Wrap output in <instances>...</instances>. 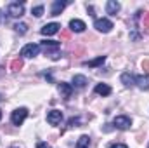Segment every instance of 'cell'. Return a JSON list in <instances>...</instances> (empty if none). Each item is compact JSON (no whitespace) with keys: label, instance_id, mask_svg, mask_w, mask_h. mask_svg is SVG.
Returning <instances> with one entry per match:
<instances>
[{"label":"cell","instance_id":"2e32d148","mask_svg":"<svg viewBox=\"0 0 149 148\" xmlns=\"http://www.w3.org/2000/svg\"><path fill=\"white\" fill-rule=\"evenodd\" d=\"M95 92L101 94V96H109L111 94V87L108 84H97L95 85Z\"/></svg>","mask_w":149,"mask_h":148},{"label":"cell","instance_id":"3957f363","mask_svg":"<svg viewBox=\"0 0 149 148\" xmlns=\"http://www.w3.org/2000/svg\"><path fill=\"white\" fill-rule=\"evenodd\" d=\"M7 12L10 18H21L24 14V4L23 2H12V4H9Z\"/></svg>","mask_w":149,"mask_h":148},{"label":"cell","instance_id":"30bf717a","mask_svg":"<svg viewBox=\"0 0 149 148\" xmlns=\"http://www.w3.org/2000/svg\"><path fill=\"white\" fill-rule=\"evenodd\" d=\"M57 89H59V92H61V96H63L64 99H70V98H71V94H73V85H71V84L61 82V84L57 85Z\"/></svg>","mask_w":149,"mask_h":148},{"label":"cell","instance_id":"484cf974","mask_svg":"<svg viewBox=\"0 0 149 148\" xmlns=\"http://www.w3.org/2000/svg\"><path fill=\"white\" fill-rule=\"evenodd\" d=\"M109 148H128L127 145H123V143H116V145H111Z\"/></svg>","mask_w":149,"mask_h":148},{"label":"cell","instance_id":"f1b7e54d","mask_svg":"<svg viewBox=\"0 0 149 148\" xmlns=\"http://www.w3.org/2000/svg\"><path fill=\"white\" fill-rule=\"evenodd\" d=\"M0 118H2V110H0Z\"/></svg>","mask_w":149,"mask_h":148},{"label":"cell","instance_id":"d4e9b609","mask_svg":"<svg viewBox=\"0 0 149 148\" xmlns=\"http://www.w3.org/2000/svg\"><path fill=\"white\" fill-rule=\"evenodd\" d=\"M37 148H52V147H49V145H47V143H43V141H38Z\"/></svg>","mask_w":149,"mask_h":148},{"label":"cell","instance_id":"7a4b0ae2","mask_svg":"<svg viewBox=\"0 0 149 148\" xmlns=\"http://www.w3.org/2000/svg\"><path fill=\"white\" fill-rule=\"evenodd\" d=\"M26 117H28V108L21 106V108H16V110L12 111L10 120H12V124H14V125H21V124L24 122V118H26Z\"/></svg>","mask_w":149,"mask_h":148},{"label":"cell","instance_id":"9a60e30c","mask_svg":"<svg viewBox=\"0 0 149 148\" xmlns=\"http://www.w3.org/2000/svg\"><path fill=\"white\" fill-rule=\"evenodd\" d=\"M120 80H121V84L125 85V87H132V85H135V77L130 73H123L120 77Z\"/></svg>","mask_w":149,"mask_h":148},{"label":"cell","instance_id":"ac0fdd59","mask_svg":"<svg viewBox=\"0 0 149 148\" xmlns=\"http://www.w3.org/2000/svg\"><path fill=\"white\" fill-rule=\"evenodd\" d=\"M106 61V56H99V58H95V59H92V61H87V63H83L85 66H90V68H95V66H99V65H102Z\"/></svg>","mask_w":149,"mask_h":148},{"label":"cell","instance_id":"83f0119b","mask_svg":"<svg viewBox=\"0 0 149 148\" xmlns=\"http://www.w3.org/2000/svg\"><path fill=\"white\" fill-rule=\"evenodd\" d=\"M144 25H149V12L146 14V18H144Z\"/></svg>","mask_w":149,"mask_h":148},{"label":"cell","instance_id":"f546056e","mask_svg":"<svg viewBox=\"0 0 149 148\" xmlns=\"http://www.w3.org/2000/svg\"><path fill=\"white\" fill-rule=\"evenodd\" d=\"M0 101H2V94H0Z\"/></svg>","mask_w":149,"mask_h":148},{"label":"cell","instance_id":"277c9868","mask_svg":"<svg viewBox=\"0 0 149 148\" xmlns=\"http://www.w3.org/2000/svg\"><path fill=\"white\" fill-rule=\"evenodd\" d=\"M94 28L97 32H102V33H109L113 30V23L108 18H102V19H95L94 21Z\"/></svg>","mask_w":149,"mask_h":148},{"label":"cell","instance_id":"8fae6325","mask_svg":"<svg viewBox=\"0 0 149 148\" xmlns=\"http://www.w3.org/2000/svg\"><path fill=\"white\" fill-rule=\"evenodd\" d=\"M85 28H87V26H85V23H83L81 19H71V21H70V30H71V32L81 33Z\"/></svg>","mask_w":149,"mask_h":148},{"label":"cell","instance_id":"cb8c5ba5","mask_svg":"<svg viewBox=\"0 0 149 148\" xmlns=\"http://www.w3.org/2000/svg\"><path fill=\"white\" fill-rule=\"evenodd\" d=\"M61 38L68 40V38H70V32H68V30H63V32H61Z\"/></svg>","mask_w":149,"mask_h":148},{"label":"cell","instance_id":"e0dca14e","mask_svg":"<svg viewBox=\"0 0 149 148\" xmlns=\"http://www.w3.org/2000/svg\"><path fill=\"white\" fill-rule=\"evenodd\" d=\"M74 148H90V138H88L87 134L80 136V138H78V143H76Z\"/></svg>","mask_w":149,"mask_h":148},{"label":"cell","instance_id":"4316f807","mask_svg":"<svg viewBox=\"0 0 149 148\" xmlns=\"http://www.w3.org/2000/svg\"><path fill=\"white\" fill-rule=\"evenodd\" d=\"M5 21H7V18H5V16H3V12L0 11V25H3Z\"/></svg>","mask_w":149,"mask_h":148},{"label":"cell","instance_id":"ba28073f","mask_svg":"<svg viewBox=\"0 0 149 148\" xmlns=\"http://www.w3.org/2000/svg\"><path fill=\"white\" fill-rule=\"evenodd\" d=\"M68 5V2L66 0H56V2H52V9H50V16H59L63 11H64V7Z\"/></svg>","mask_w":149,"mask_h":148},{"label":"cell","instance_id":"1f68e13d","mask_svg":"<svg viewBox=\"0 0 149 148\" xmlns=\"http://www.w3.org/2000/svg\"><path fill=\"white\" fill-rule=\"evenodd\" d=\"M148 148H149V147H148Z\"/></svg>","mask_w":149,"mask_h":148},{"label":"cell","instance_id":"5bb4252c","mask_svg":"<svg viewBox=\"0 0 149 148\" xmlns=\"http://www.w3.org/2000/svg\"><path fill=\"white\" fill-rule=\"evenodd\" d=\"M120 2H116V0H109L108 4H106V12L108 14H111V16H116V12L120 11Z\"/></svg>","mask_w":149,"mask_h":148},{"label":"cell","instance_id":"4dcf8cb0","mask_svg":"<svg viewBox=\"0 0 149 148\" xmlns=\"http://www.w3.org/2000/svg\"><path fill=\"white\" fill-rule=\"evenodd\" d=\"M14 148H16V147H14Z\"/></svg>","mask_w":149,"mask_h":148},{"label":"cell","instance_id":"603a6c76","mask_svg":"<svg viewBox=\"0 0 149 148\" xmlns=\"http://www.w3.org/2000/svg\"><path fill=\"white\" fill-rule=\"evenodd\" d=\"M142 70H146L149 73V59H144V61H142Z\"/></svg>","mask_w":149,"mask_h":148},{"label":"cell","instance_id":"9c48e42d","mask_svg":"<svg viewBox=\"0 0 149 148\" xmlns=\"http://www.w3.org/2000/svg\"><path fill=\"white\" fill-rule=\"evenodd\" d=\"M59 28H61V25H59V23H49V25H45V26L40 30V33H42V35H45V37H49V35L57 33V32H59Z\"/></svg>","mask_w":149,"mask_h":148},{"label":"cell","instance_id":"4fadbf2b","mask_svg":"<svg viewBox=\"0 0 149 148\" xmlns=\"http://www.w3.org/2000/svg\"><path fill=\"white\" fill-rule=\"evenodd\" d=\"M88 84V80H87V77H83V75H74L73 77V87H76V89H83L85 85Z\"/></svg>","mask_w":149,"mask_h":148},{"label":"cell","instance_id":"7c38bea8","mask_svg":"<svg viewBox=\"0 0 149 148\" xmlns=\"http://www.w3.org/2000/svg\"><path fill=\"white\" fill-rule=\"evenodd\" d=\"M135 84L142 91H149V75H139V77H135Z\"/></svg>","mask_w":149,"mask_h":148},{"label":"cell","instance_id":"d6986e66","mask_svg":"<svg viewBox=\"0 0 149 148\" xmlns=\"http://www.w3.org/2000/svg\"><path fill=\"white\" fill-rule=\"evenodd\" d=\"M14 30H16L19 35H24V33L28 32V26H26L24 23H17V25H14Z\"/></svg>","mask_w":149,"mask_h":148},{"label":"cell","instance_id":"6da1fadb","mask_svg":"<svg viewBox=\"0 0 149 148\" xmlns=\"http://www.w3.org/2000/svg\"><path fill=\"white\" fill-rule=\"evenodd\" d=\"M47 54H50V58L52 59H57L59 58V42H54V40H43L42 42V45H40Z\"/></svg>","mask_w":149,"mask_h":148},{"label":"cell","instance_id":"5b68a950","mask_svg":"<svg viewBox=\"0 0 149 148\" xmlns=\"http://www.w3.org/2000/svg\"><path fill=\"white\" fill-rule=\"evenodd\" d=\"M113 125H114L116 129L125 131V129H128V127L132 125V118H130V117H127V115H118V117L113 120Z\"/></svg>","mask_w":149,"mask_h":148},{"label":"cell","instance_id":"8992f818","mask_svg":"<svg viewBox=\"0 0 149 148\" xmlns=\"http://www.w3.org/2000/svg\"><path fill=\"white\" fill-rule=\"evenodd\" d=\"M38 52H40V45H37V44H28L21 49V56H24V58H33Z\"/></svg>","mask_w":149,"mask_h":148},{"label":"cell","instance_id":"52a82bcc","mask_svg":"<svg viewBox=\"0 0 149 148\" xmlns=\"http://www.w3.org/2000/svg\"><path fill=\"white\" fill-rule=\"evenodd\" d=\"M61 120H63V111H59V110L49 111V115H47V122H49L50 125H57V124H61Z\"/></svg>","mask_w":149,"mask_h":148},{"label":"cell","instance_id":"ffe728a7","mask_svg":"<svg viewBox=\"0 0 149 148\" xmlns=\"http://www.w3.org/2000/svg\"><path fill=\"white\" fill-rule=\"evenodd\" d=\"M23 68V59H14L12 63H10V70L12 72H19Z\"/></svg>","mask_w":149,"mask_h":148},{"label":"cell","instance_id":"7402d4cb","mask_svg":"<svg viewBox=\"0 0 149 148\" xmlns=\"http://www.w3.org/2000/svg\"><path fill=\"white\" fill-rule=\"evenodd\" d=\"M80 125V118L76 117V118H70V122H68V127H78Z\"/></svg>","mask_w":149,"mask_h":148},{"label":"cell","instance_id":"44dd1931","mask_svg":"<svg viewBox=\"0 0 149 148\" xmlns=\"http://www.w3.org/2000/svg\"><path fill=\"white\" fill-rule=\"evenodd\" d=\"M31 14H33L35 18H40V16L43 14V5H37V7H33V9H31Z\"/></svg>","mask_w":149,"mask_h":148}]
</instances>
